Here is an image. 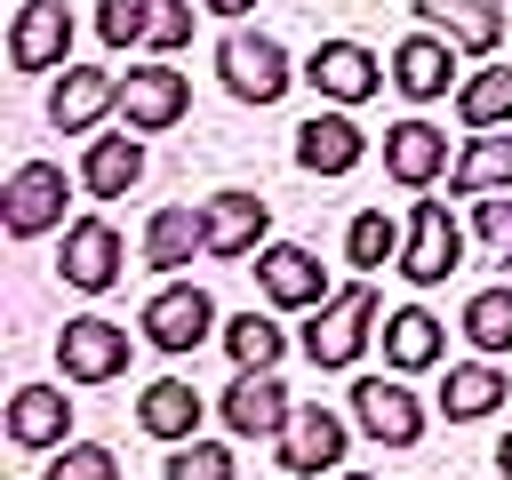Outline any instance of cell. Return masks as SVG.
I'll return each mask as SVG.
<instances>
[{
  "mask_svg": "<svg viewBox=\"0 0 512 480\" xmlns=\"http://www.w3.org/2000/svg\"><path fill=\"white\" fill-rule=\"evenodd\" d=\"M216 80H224V96H240V104H280L288 80H304V72L288 64V48H280L272 32L232 24V32L216 40Z\"/></svg>",
  "mask_w": 512,
  "mask_h": 480,
  "instance_id": "cell-1",
  "label": "cell"
},
{
  "mask_svg": "<svg viewBox=\"0 0 512 480\" xmlns=\"http://www.w3.org/2000/svg\"><path fill=\"white\" fill-rule=\"evenodd\" d=\"M384 328V312H376V288L368 280H344L320 312H312V328H304V352H312V368H352L360 352H368V336Z\"/></svg>",
  "mask_w": 512,
  "mask_h": 480,
  "instance_id": "cell-2",
  "label": "cell"
},
{
  "mask_svg": "<svg viewBox=\"0 0 512 480\" xmlns=\"http://www.w3.org/2000/svg\"><path fill=\"white\" fill-rule=\"evenodd\" d=\"M128 352H136V336H128L120 320H104V312H80V320L56 328V368H64V384H112V376H128Z\"/></svg>",
  "mask_w": 512,
  "mask_h": 480,
  "instance_id": "cell-3",
  "label": "cell"
},
{
  "mask_svg": "<svg viewBox=\"0 0 512 480\" xmlns=\"http://www.w3.org/2000/svg\"><path fill=\"white\" fill-rule=\"evenodd\" d=\"M56 272H64V288H80V296L120 288V272H128V240H120V224H112V216H72V224H64V256H56Z\"/></svg>",
  "mask_w": 512,
  "mask_h": 480,
  "instance_id": "cell-4",
  "label": "cell"
},
{
  "mask_svg": "<svg viewBox=\"0 0 512 480\" xmlns=\"http://www.w3.org/2000/svg\"><path fill=\"white\" fill-rule=\"evenodd\" d=\"M256 288L272 312H320L336 288H328V264L304 248V240H264L256 248Z\"/></svg>",
  "mask_w": 512,
  "mask_h": 480,
  "instance_id": "cell-5",
  "label": "cell"
},
{
  "mask_svg": "<svg viewBox=\"0 0 512 480\" xmlns=\"http://www.w3.org/2000/svg\"><path fill=\"white\" fill-rule=\"evenodd\" d=\"M344 448H352V424H344L336 408H320V400H296L288 432L272 440V456H280V472H288V480H312V472H344Z\"/></svg>",
  "mask_w": 512,
  "mask_h": 480,
  "instance_id": "cell-6",
  "label": "cell"
},
{
  "mask_svg": "<svg viewBox=\"0 0 512 480\" xmlns=\"http://www.w3.org/2000/svg\"><path fill=\"white\" fill-rule=\"evenodd\" d=\"M64 200H72L64 168H56V160H24V168L0 184V224H8V240L56 232V224H64Z\"/></svg>",
  "mask_w": 512,
  "mask_h": 480,
  "instance_id": "cell-7",
  "label": "cell"
},
{
  "mask_svg": "<svg viewBox=\"0 0 512 480\" xmlns=\"http://www.w3.org/2000/svg\"><path fill=\"white\" fill-rule=\"evenodd\" d=\"M464 264V232L440 200H416L408 208V232H400V280L408 288H440L448 272Z\"/></svg>",
  "mask_w": 512,
  "mask_h": 480,
  "instance_id": "cell-8",
  "label": "cell"
},
{
  "mask_svg": "<svg viewBox=\"0 0 512 480\" xmlns=\"http://www.w3.org/2000/svg\"><path fill=\"white\" fill-rule=\"evenodd\" d=\"M144 344L152 352H200L208 336H216V296L200 288V280H168L152 304H144Z\"/></svg>",
  "mask_w": 512,
  "mask_h": 480,
  "instance_id": "cell-9",
  "label": "cell"
},
{
  "mask_svg": "<svg viewBox=\"0 0 512 480\" xmlns=\"http://www.w3.org/2000/svg\"><path fill=\"white\" fill-rule=\"evenodd\" d=\"M352 424L376 448H416L424 440V400L408 392V376H360L352 384Z\"/></svg>",
  "mask_w": 512,
  "mask_h": 480,
  "instance_id": "cell-10",
  "label": "cell"
},
{
  "mask_svg": "<svg viewBox=\"0 0 512 480\" xmlns=\"http://www.w3.org/2000/svg\"><path fill=\"white\" fill-rule=\"evenodd\" d=\"M200 224H208V256L216 264H240V256H256L272 240V200L232 184V192H208L200 200Z\"/></svg>",
  "mask_w": 512,
  "mask_h": 480,
  "instance_id": "cell-11",
  "label": "cell"
},
{
  "mask_svg": "<svg viewBox=\"0 0 512 480\" xmlns=\"http://www.w3.org/2000/svg\"><path fill=\"white\" fill-rule=\"evenodd\" d=\"M288 416H296V400H288V384L272 368H240L224 384V432L232 440H280Z\"/></svg>",
  "mask_w": 512,
  "mask_h": 480,
  "instance_id": "cell-12",
  "label": "cell"
},
{
  "mask_svg": "<svg viewBox=\"0 0 512 480\" xmlns=\"http://www.w3.org/2000/svg\"><path fill=\"white\" fill-rule=\"evenodd\" d=\"M304 80H312L328 104H344V112H352V104H368V96L392 80V64H376L360 40H320V48L304 56Z\"/></svg>",
  "mask_w": 512,
  "mask_h": 480,
  "instance_id": "cell-13",
  "label": "cell"
},
{
  "mask_svg": "<svg viewBox=\"0 0 512 480\" xmlns=\"http://www.w3.org/2000/svg\"><path fill=\"white\" fill-rule=\"evenodd\" d=\"M184 112H192V80H184V72H168V64L120 72V120H128L136 136H160V128H176Z\"/></svg>",
  "mask_w": 512,
  "mask_h": 480,
  "instance_id": "cell-14",
  "label": "cell"
},
{
  "mask_svg": "<svg viewBox=\"0 0 512 480\" xmlns=\"http://www.w3.org/2000/svg\"><path fill=\"white\" fill-rule=\"evenodd\" d=\"M64 56H72V8L64 0H16L8 64L16 72H64Z\"/></svg>",
  "mask_w": 512,
  "mask_h": 480,
  "instance_id": "cell-15",
  "label": "cell"
},
{
  "mask_svg": "<svg viewBox=\"0 0 512 480\" xmlns=\"http://www.w3.org/2000/svg\"><path fill=\"white\" fill-rule=\"evenodd\" d=\"M424 32H440L456 56H496L504 48V0H408Z\"/></svg>",
  "mask_w": 512,
  "mask_h": 480,
  "instance_id": "cell-16",
  "label": "cell"
},
{
  "mask_svg": "<svg viewBox=\"0 0 512 480\" xmlns=\"http://www.w3.org/2000/svg\"><path fill=\"white\" fill-rule=\"evenodd\" d=\"M104 112H120V72H104V64H64L56 88H48V128L88 136Z\"/></svg>",
  "mask_w": 512,
  "mask_h": 480,
  "instance_id": "cell-17",
  "label": "cell"
},
{
  "mask_svg": "<svg viewBox=\"0 0 512 480\" xmlns=\"http://www.w3.org/2000/svg\"><path fill=\"white\" fill-rule=\"evenodd\" d=\"M368 160V128L336 104V112H312L304 128H296V168L304 176H352Z\"/></svg>",
  "mask_w": 512,
  "mask_h": 480,
  "instance_id": "cell-18",
  "label": "cell"
},
{
  "mask_svg": "<svg viewBox=\"0 0 512 480\" xmlns=\"http://www.w3.org/2000/svg\"><path fill=\"white\" fill-rule=\"evenodd\" d=\"M8 440H16L24 456H56V448L72 440V392H56V384H16V392H8Z\"/></svg>",
  "mask_w": 512,
  "mask_h": 480,
  "instance_id": "cell-19",
  "label": "cell"
},
{
  "mask_svg": "<svg viewBox=\"0 0 512 480\" xmlns=\"http://www.w3.org/2000/svg\"><path fill=\"white\" fill-rule=\"evenodd\" d=\"M456 160H448V128H432V120H392L384 128V176L392 184H408V192H424V184H440Z\"/></svg>",
  "mask_w": 512,
  "mask_h": 480,
  "instance_id": "cell-20",
  "label": "cell"
},
{
  "mask_svg": "<svg viewBox=\"0 0 512 480\" xmlns=\"http://www.w3.org/2000/svg\"><path fill=\"white\" fill-rule=\"evenodd\" d=\"M392 88H400L408 104H440V96L456 88V48H448L440 32H408V40L392 48Z\"/></svg>",
  "mask_w": 512,
  "mask_h": 480,
  "instance_id": "cell-21",
  "label": "cell"
},
{
  "mask_svg": "<svg viewBox=\"0 0 512 480\" xmlns=\"http://www.w3.org/2000/svg\"><path fill=\"white\" fill-rule=\"evenodd\" d=\"M376 336H384V368H392V376H424V368H440V352H448V328H440L424 304H400Z\"/></svg>",
  "mask_w": 512,
  "mask_h": 480,
  "instance_id": "cell-22",
  "label": "cell"
},
{
  "mask_svg": "<svg viewBox=\"0 0 512 480\" xmlns=\"http://www.w3.org/2000/svg\"><path fill=\"white\" fill-rule=\"evenodd\" d=\"M448 192H456V200L512 192V136H504V128H480V136H464V152H456V168H448Z\"/></svg>",
  "mask_w": 512,
  "mask_h": 480,
  "instance_id": "cell-23",
  "label": "cell"
},
{
  "mask_svg": "<svg viewBox=\"0 0 512 480\" xmlns=\"http://www.w3.org/2000/svg\"><path fill=\"white\" fill-rule=\"evenodd\" d=\"M144 176V136L120 128V136H88V160H80V184L96 200H128V184Z\"/></svg>",
  "mask_w": 512,
  "mask_h": 480,
  "instance_id": "cell-24",
  "label": "cell"
},
{
  "mask_svg": "<svg viewBox=\"0 0 512 480\" xmlns=\"http://www.w3.org/2000/svg\"><path fill=\"white\" fill-rule=\"evenodd\" d=\"M192 256H208L200 208H152V216H144V264H152V272H184Z\"/></svg>",
  "mask_w": 512,
  "mask_h": 480,
  "instance_id": "cell-25",
  "label": "cell"
},
{
  "mask_svg": "<svg viewBox=\"0 0 512 480\" xmlns=\"http://www.w3.org/2000/svg\"><path fill=\"white\" fill-rule=\"evenodd\" d=\"M504 392H512V384H504L496 360H456L448 384H440V416H448V424H480V416L504 408Z\"/></svg>",
  "mask_w": 512,
  "mask_h": 480,
  "instance_id": "cell-26",
  "label": "cell"
},
{
  "mask_svg": "<svg viewBox=\"0 0 512 480\" xmlns=\"http://www.w3.org/2000/svg\"><path fill=\"white\" fill-rule=\"evenodd\" d=\"M136 424L152 432V440H200V392L184 384V376H160V384H144L136 392Z\"/></svg>",
  "mask_w": 512,
  "mask_h": 480,
  "instance_id": "cell-27",
  "label": "cell"
},
{
  "mask_svg": "<svg viewBox=\"0 0 512 480\" xmlns=\"http://www.w3.org/2000/svg\"><path fill=\"white\" fill-rule=\"evenodd\" d=\"M456 120H464V136H480V128H512V64H480V72H464V80H456Z\"/></svg>",
  "mask_w": 512,
  "mask_h": 480,
  "instance_id": "cell-28",
  "label": "cell"
},
{
  "mask_svg": "<svg viewBox=\"0 0 512 480\" xmlns=\"http://www.w3.org/2000/svg\"><path fill=\"white\" fill-rule=\"evenodd\" d=\"M456 328L472 336V352H480V360L512 352V280H504V288H472V296H464V320H456Z\"/></svg>",
  "mask_w": 512,
  "mask_h": 480,
  "instance_id": "cell-29",
  "label": "cell"
},
{
  "mask_svg": "<svg viewBox=\"0 0 512 480\" xmlns=\"http://www.w3.org/2000/svg\"><path fill=\"white\" fill-rule=\"evenodd\" d=\"M224 352H232V368H280L288 328L272 312H240V320H224Z\"/></svg>",
  "mask_w": 512,
  "mask_h": 480,
  "instance_id": "cell-30",
  "label": "cell"
},
{
  "mask_svg": "<svg viewBox=\"0 0 512 480\" xmlns=\"http://www.w3.org/2000/svg\"><path fill=\"white\" fill-rule=\"evenodd\" d=\"M400 232H408V224H392L384 208H360V216H352V232H344V256H352L360 272H376V264H400Z\"/></svg>",
  "mask_w": 512,
  "mask_h": 480,
  "instance_id": "cell-31",
  "label": "cell"
},
{
  "mask_svg": "<svg viewBox=\"0 0 512 480\" xmlns=\"http://www.w3.org/2000/svg\"><path fill=\"white\" fill-rule=\"evenodd\" d=\"M160 480H240V464L216 440H176V456L160 464Z\"/></svg>",
  "mask_w": 512,
  "mask_h": 480,
  "instance_id": "cell-32",
  "label": "cell"
},
{
  "mask_svg": "<svg viewBox=\"0 0 512 480\" xmlns=\"http://www.w3.org/2000/svg\"><path fill=\"white\" fill-rule=\"evenodd\" d=\"M152 32V0H96V40L104 48H144Z\"/></svg>",
  "mask_w": 512,
  "mask_h": 480,
  "instance_id": "cell-33",
  "label": "cell"
},
{
  "mask_svg": "<svg viewBox=\"0 0 512 480\" xmlns=\"http://www.w3.org/2000/svg\"><path fill=\"white\" fill-rule=\"evenodd\" d=\"M48 480H120V456L104 440H64L48 456Z\"/></svg>",
  "mask_w": 512,
  "mask_h": 480,
  "instance_id": "cell-34",
  "label": "cell"
},
{
  "mask_svg": "<svg viewBox=\"0 0 512 480\" xmlns=\"http://www.w3.org/2000/svg\"><path fill=\"white\" fill-rule=\"evenodd\" d=\"M472 232H480V248L496 264H512V192H480L472 200Z\"/></svg>",
  "mask_w": 512,
  "mask_h": 480,
  "instance_id": "cell-35",
  "label": "cell"
},
{
  "mask_svg": "<svg viewBox=\"0 0 512 480\" xmlns=\"http://www.w3.org/2000/svg\"><path fill=\"white\" fill-rule=\"evenodd\" d=\"M184 40H192V0H152V32H144V48L168 56V48H184Z\"/></svg>",
  "mask_w": 512,
  "mask_h": 480,
  "instance_id": "cell-36",
  "label": "cell"
},
{
  "mask_svg": "<svg viewBox=\"0 0 512 480\" xmlns=\"http://www.w3.org/2000/svg\"><path fill=\"white\" fill-rule=\"evenodd\" d=\"M488 456H496V480H512V432H504V440H496Z\"/></svg>",
  "mask_w": 512,
  "mask_h": 480,
  "instance_id": "cell-37",
  "label": "cell"
},
{
  "mask_svg": "<svg viewBox=\"0 0 512 480\" xmlns=\"http://www.w3.org/2000/svg\"><path fill=\"white\" fill-rule=\"evenodd\" d=\"M200 8H208V16H248L256 0H200Z\"/></svg>",
  "mask_w": 512,
  "mask_h": 480,
  "instance_id": "cell-38",
  "label": "cell"
},
{
  "mask_svg": "<svg viewBox=\"0 0 512 480\" xmlns=\"http://www.w3.org/2000/svg\"><path fill=\"white\" fill-rule=\"evenodd\" d=\"M336 480H376V472H336Z\"/></svg>",
  "mask_w": 512,
  "mask_h": 480,
  "instance_id": "cell-39",
  "label": "cell"
}]
</instances>
